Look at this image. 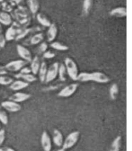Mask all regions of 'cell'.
Returning <instances> with one entry per match:
<instances>
[{
    "instance_id": "1",
    "label": "cell",
    "mask_w": 132,
    "mask_h": 151,
    "mask_svg": "<svg viewBox=\"0 0 132 151\" xmlns=\"http://www.w3.org/2000/svg\"><path fill=\"white\" fill-rule=\"evenodd\" d=\"M77 81L82 82L93 81L98 83L105 84L110 82V78L105 74L101 72H94L92 73L83 72L79 74Z\"/></svg>"
},
{
    "instance_id": "2",
    "label": "cell",
    "mask_w": 132,
    "mask_h": 151,
    "mask_svg": "<svg viewBox=\"0 0 132 151\" xmlns=\"http://www.w3.org/2000/svg\"><path fill=\"white\" fill-rule=\"evenodd\" d=\"M65 65L70 78L74 81H77V77L79 74L78 67L75 61L71 58L67 57L65 60Z\"/></svg>"
},
{
    "instance_id": "3",
    "label": "cell",
    "mask_w": 132,
    "mask_h": 151,
    "mask_svg": "<svg viewBox=\"0 0 132 151\" xmlns=\"http://www.w3.org/2000/svg\"><path fill=\"white\" fill-rule=\"evenodd\" d=\"M79 131H74L70 133L66 137L63 144V148L65 150L69 149L74 147L77 143L79 139Z\"/></svg>"
},
{
    "instance_id": "4",
    "label": "cell",
    "mask_w": 132,
    "mask_h": 151,
    "mask_svg": "<svg viewBox=\"0 0 132 151\" xmlns=\"http://www.w3.org/2000/svg\"><path fill=\"white\" fill-rule=\"evenodd\" d=\"M27 65V62L24 60H16L7 63L5 68L7 71L15 72L20 71L22 68Z\"/></svg>"
},
{
    "instance_id": "5",
    "label": "cell",
    "mask_w": 132,
    "mask_h": 151,
    "mask_svg": "<svg viewBox=\"0 0 132 151\" xmlns=\"http://www.w3.org/2000/svg\"><path fill=\"white\" fill-rule=\"evenodd\" d=\"M59 65V63L57 62H55L52 65H51L47 70L45 83H50L56 78L58 73Z\"/></svg>"
},
{
    "instance_id": "6",
    "label": "cell",
    "mask_w": 132,
    "mask_h": 151,
    "mask_svg": "<svg viewBox=\"0 0 132 151\" xmlns=\"http://www.w3.org/2000/svg\"><path fill=\"white\" fill-rule=\"evenodd\" d=\"M79 85L77 84L72 83L69 84L67 86L61 89L59 93H58V96L61 98H68L72 96L77 90Z\"/></svg>"
},
{
    "instance_id": "7",
    "label": "cell",
    "mask_w": 132,
    "mask_h": 151,
    "mask_svg": "<svg viewBox=\"0 0 132 151\" xmlns=\"http://www.w3.org/2000/svg\"><path fill=\"white\" fill-rule=\"evenodd\" d=\"M1 106L5 110L11 112H16L21 109L20 105L12 101H6L2 102Z\"/></svg>"
},
{
    "instance_id": "8",
    "label": "cell",
    "mask_w": 132,
    "mask_h": 151,
    "mask_svg": "<svg viewBox=\"0 0 132 151\" xmlns=\"http://www.w3.org/2000/svg\"><path fill=\"white\" fill-rule=\"evenodd\" d=\"M16 47L18 55L22 58L23 60L27 62H31L32 61L33 59L32 55L29 50L21 45H17Z\"/></svg>"
},
{
    "instance_id": "9",
    "label": "cell",
    "mask_w": 132,
    "mask_h": 151,
    "mask_svg": "<svg viewBox=\"0 0 132 151\" xmlns=\"http://www.w3.org/2000/svg\"><path fill=\"white\" fill-rule=\"evenodd\" d=\"M41 143L43 149L45 151H51L52 149V142L50 137L47 131H43L41 138Z\"/></svg>"
},
{
    "instance_id": "10",
    "label": "cell",
    "mask_w": 132,
    "mask_h": 151,
    "mask_svg": "<svg viewBox=\"0 0 132 151\" xmlns=\"http://www.w3.org/2000/svg\"><path fill=\"white\" fill-rule=\"evenodd\" d=\"M31 94L29 93L24 92H16L12 94L9 97V100L19 103L29 100V99L31 98Z\"/></svg>"
},
{
    "instance_id": "11",
    "label": "cell",
    "mask_w": 132,
    "mask_h": 151,
    "mask_svg": "<svg viewBox=\"0 0 132 151\" xmlns=\"http://www.w3.org/2000/svg\"><path fill=\"white\" fill-rule=\"evenodd\" d=\"M29 86V83L21 80H17L15 81H14V82L10 84V88L13 91H19L27 88Z\"/></svg>"
},
{
    "instance_id": "12",
    "label": "cell",
    "mask_w": 132,
    "mask_h": 151,
    "mask_svg": "<svg viewBox=\"0 0 132 151\" xmlns=\"http://www.w3.org/2000/svg\"><path fill=\"white\" fill-rule=\"evenodd\" d=\"M48 31L47 32V39L49 42H52L54 40L57 36V27L54 23L51 24V25L49 27Z\"/></svg>"
},
{
    "instance_id": "13",
    "label": "cell",
    "mask_w": 132,
    "mask_h": 151,
    "mask_svg": "<svg viewBox=\"0 0 132 151\" xmlns=\"http://www.w3.org/2000/svg\"><path fill=\"white\" fill-rule=\"evenodd\" d=\"M53 140L55 145L57 147H61L63 144V136L61 132L57 129L53 132Z\"/></svg>"
},
{
    "instance_id": "14",
    "label": "cell",
    "mask_w": 132,
    "mask_h": 151,
    "mask_svg": "<svg viewBox=\"0 0 132 151\" xmlns=\"http://www.w3.org/2000/svg\"><path fill=\"white\" fill-rule=\"evenodd\" d=\"M0 23L4 25H9L12 23V19L10 14L4 11H0Z\"/></svg>"
},
{
    "instance_id": "15",
    "label": "cell",
    "mask_w": 132,
    "mask_h": 151,
    "mask_svg": "<svg viewBox=\"0 0 132 151\" xmlns=\"http://www.w3.org/2000/svg\"><path fill=\"white\" fill-rule=\"evenodd\" d=\"M18 29L14 25H12L6 31V34L5 36V38L6 40L10 41L15 39L16 37Z\"/></svg>"
},
{
    "instance_id": "16",
    "label": "cell",
    "mask_w": 132,
    "mask_h": 151,
    "mask_svg": "<svg viewBox=\"0 0 132 151\" xmlns=\"http://www.w3.org/2000/svg\"><path fill=\"white\" fill-rule=\"evenodd\" d=\"M31 62V72L34 75H37L38 73L39 69L40 67V62L38 56L35 57L32 59Z\"/></svg>"
},
{
    "instance_id": "17",
    "label": "cell",
    "mask_w": 132,
    "mask_h": 151,
    "mask_svg": "<svg viewBox=\"0 0 132 151\" xmlns=\"http://www.w3.org/2000/svg\"><path fill=\"white\" fill-rule=\"evenodd\" d=\"M47 70H48V68H47V63L45 61H43L41 63L40 67L39 69L38 73H39V80L41 83L45 82Z\"/></svg>"
},
{
    "instance_id": "18",
    "label": "cell",
    "mask_w": 132,
    "mask_h": 151,
    "mask_svg": "<svg viewBox=\"0 0 132 151\" xmlns=\"http://www.w3.org/2000/svg\"><path fill=\"white\" fill-rule=\"evenodd\" d=\"M110 15L113 16L122 18L126 16V8L124 7H120L115 8L110 12Z\"/></svg>"
},
{
    "instance_id": "19",
    "label": "cell",
    "mask_w": 132,
    "mask_h": 151,
    "mask_svg": "<svg viewBox=\"0 0 132 151\" xmlns=\"http://www.w3.org/2000/svg\"><path fill=\"white\" fill-rule=\"evenodd\" d=\"M16 78H21L24 80V81L27 82V83H32V82H35L37 81V78L34 74H21L20 73L19 74H17L15 76Z\"/></svg>"
},
{
    "instance_id": "20",
    "label": "cell",
    "mask_w": 132,
    "mask_h": 151,
    "mask_svg": "<svg viewBox=\"0 0 132 151\" xmlns=\"http://www.w3.org/2000/svg\"><path fill=\"white\" fill-rule=\"evenodd\" d=\"M121 142V137L120 136H118L114 139V141L112 143L110 151H120Z\"/></svg>"
},
{
    "instance_id": "21",
    "label": "cell",
    "mask_w": 132,
    "mask_h": 151,
    "mask_svg": "<svg viewBox=\"0 0 132 151\" xmlns=\"http://www.w3.org/2000/svg\"><path fill=\"white\" fill-rule=\"evenodd\" d=\"M119 93V87L118 85L114 83L113 84L110 89V98L112 100H115Z\"/></svg>"
},
{
    "instance_id": "22",
    "label": "cell",
    "mask_w": 132,
    "mask_h": 151,
    "mask_svg": "<svg viewBox=\"0 0 132 151\" xmlns=\"http://www.w3.org/2000/svg\"><path fill=\"white\" fill-rule=\"evenodd\" d=\"M37 19L39 23L43 27H49L51 25V22L47 19L46 17L43 14H37Z\"/></svg>"
},
{
    "instance_id": "23",
    "label": "cell",
    "mask_w": 132,
    "mask_h": 151,
    "mask_svg": "<svg viewBox=\"0 0 132 151\" xmlns=\"http://www.w3.org/2000/svg\"><path fill=\"white\" fill-rule=\"evenodd\" d=\"M0 122L4 125H7L8 123V115L4 108L0 105Z\"/></svg>"
},
{
    "instance_id": "24",
    "label": "cell",
    "mask_w": 132,
    "mask_h": 151,
    "mask_svg": "<svg viewBox=\"0 0 132 151\" xmlns=\"http://www.w3.org/2000/svg\"><path fill=\"white\" fill-rule=\"evenodd\" d=\"M51 47L58 51H65L69 49V47L59 42H53L51 44Z\"/></svg>"
},
{
    "instance_id": "25",
    "label": "cell",
    "mask_w": 132,
    "mask_h": 151,
    "mask_svg": "<svg viewBox=\"0 0 132 151\" xmlns=\"http://www.w3.org/2000/svg\"><path fill=\"white\" fill-rule=\"evenodd\" d=\"M66 69L65 65L63 64H61L59 65L58 68V76H59V80L61 82H65L66 80Z\"/></svg>"
},
{
    "instance_id": "26",
    "label": "cell",
    "mask_w": 132,
    "mask_h": 151,
    "mask_svg": "<svg viewBox=\"0 0 132 151\" xmlns=\"http://www.w3.org/2000/svg\"><path fill=\"white\" fill-rule=\"evenodd\" d=\"M14 82V79L8 76H0V85H9Z\"/></svg>"
},
{
    "instance_id": "27",
    "label": "cell",
    "mask_w": 132,
    "mask_h": 151,
    "mask_svg": "<svg viewBox=\"0 0 132 151\" xmlns=\"http://www.w3.org/2000/svg\"><path fill=\"white\" fill-rule=\"evenodd\" d=\"M43 39V35L42 33H38L37 34L35 35L31 39V45H36L40 43L41 41H42Z\"/></svg>"
},
{
    "instance_id": "28",
    "label": "cell",
    "mask_w": 132,
    "mask_h": 151,
    "mask_svg": "<svg viewBox=\"0 0 132 151\" xmlns=\"http://www.w3.org/2000/svg\"><path fill=\"white\" fill-rule=\"evenodd\" d=\"M29 5L31 12L36 13L39 8V3L37 0H29Z\"/></svg>"
},
{
    "instance_id": "29",
    "label": "cell",
    "mask_w": 132,
    "mask_h": 151,
    "mask_svg": "<svg viewBox=\"0 0 132 151\" xmlns=\"http://www.w3.org/2000/svg\"><path fill=\"white\" fill-rule=\"evenodd\" d=\"M92 0H84L83 2L84 12L88 14L92 5Z\"/></svg>"
},
{
    "instance_id": "30",
    "label": "cell",
    "mask_w": 132,
    "mask_h": 151,
    "mask_svg": "<svg viewBox=\"0 0 132 151\" xmlns=\"http://www.w3.org/2000/svg\"><path fill=\"white\" fill-rule=\"evenodd\" d=\"M55 54L51 51H45L43 53V57L45 59H52L55 57Z\"/></svg>"
},
{
    "instance_id": "31",
    "label": "cell",
    "mask_w": 132,
    "mask_h": 151,
    "mask_svg": "<svg viewBox=\"0 0 132 151\" xmlns=\"http://www.w3.org/2000/svg\"><path fill=\"white\" fill-rule=\"evenodd\" d=\"M5 139V131L4 129H0V147H1Z\"/></svg>"
},
{
    "instance_id": "32",
    "label": "cell",
    "mask_w": 132,
    "mask_h": 151,
    "mask_svg": "<svg viewBox=\"0 0 132 151\" xmlns=\"http://www.w3.org/2000/svg\"><path fill=\"white\" fill-rule=\"evenodd\" d=\"M6 44V39L5 36L0 34V50L4 47Z\"/></svg>"
},
{
    "instance_id": "33",
    "label": "cell",
    "mask_w": 132,
    "mask_h": 151,
    "mask_svg": "<svg viewBox=\"0 0 132 151\" xmlns=\"http://www.w3.org/2000/svg\"><path fill=\"white\" fill-rule=\"evenodd\" d=\"M48 47V46L47 43H45V42H43L39 46V51H40L41 52L44 53L45 51H47Z\"/></svg>"
},
{
    "instance_id": "34",
    "label": "cell",
    "mask_w": 132,
    "mask_h": 151,
    "mask_svg": "<svg viewBox=\"0 0 132 151\" xmlns=\"http://www.w3.org/2000/svg\"><path fill=\"white\" fill-rule=\"evenodd\" d=\"M31 72H31V69H30L28 67H24L20 70V73L24 74H30Z\"/></svg>"
},
{
    "instance_id": "35",
    "label": "cell",
    "mask_w": 132,
    "mask_h": 151,
    "mask_svg": "<svg viewBox=\"0 0 132 151\" xmlns=\"http://www.w3.org/2000/svg\"><path fill=\"white\" fill-rule=\"evenodd\" d=\"M7 73V71L6 70L5 68L0 66V76L5 75Z\"/></svg>"
},
{
    "instance_id": "36",
    "label": "cell",
    "mask_w": 132,
    "mask_h": 151,
    "mask_svg": "<svg viewBox=\"0 0 132 151\" xmlns=\"http://www.w3.org/2000/svg\"><path fill=\"white\" fill-rule=\"evenodd\" d=\"M0 151H16L12 148L8 147H0Z\"/></svg>"
},
{
    "instance_id": "37",
    "label": "cell",
    "mask_w": 132,
    "mask_h": 151,
    "mask_svg": "<svg viewBox=\"0 0 132 151\" xmlns=\"http://www.w3.org/2000/svg\"><path fill=\"white\" fill-rule=\"evenodd\" d=\"M3 31V28H2V25L0 23V34H1Z\"/></svg>"
},
{
    "instance_id": "38",
    "label": "cell",
    "mask_w": 132,
    "mask_h": 151,
    "mask_svg": "<svg viewBox=\"0 0 132 151\" xmlns=\"http://www.w3.org/2000/svg\"><path fill=\"white\" fill-rule=\"evenodd\" d=\"M57 151H66V150L63 148H62V149H60L58 150Z\"/></svg>"
},
{
    "instance_id": "39",
    "label": "cell",
    "mask_w": 132,
    "mask_h": 151,
    "mask_svg": "<svg viewBox=\"0 0 132 151\" xmlns=\"http://www.w3.org/2000/svg\"><path fill=\"white\" fill-rule=\"evenodd\" d=\"M0 128H1V123H0Z\"/></svg>"
}]
</instances>
